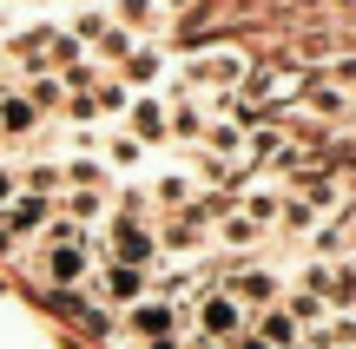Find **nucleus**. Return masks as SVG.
<instances>
[{
  "label": "nucleus",
  "mask_w": 356,
  "mask_h": 349,
  "mask_svg": "<svg viewBox=\"0 0 356 349\" xmlns=\"http://www.w3.org/2000/svg\"><path fill=\"white\" fill-rule=\"evenodd\" d=\"M13 198H20V171H7V165H0V211H7Z\"/></svg>",
  "instance_id": "nucleus-24"
},
{
  "label": "nucleus",
  "mask_w": 356,
  "mask_h": 349,
  "mask_svg": "<svg viewBox=\"0 0 356 349\" xmlns=\"http://www.w3.org/2000/svg\"><path fill=\"white\" fill-rule=\"evenodd\" d=\"M33 126H40V105L26 99V92H0V132L20 139V132H33Z\"/></svg>",
  "instance_id": "nucleus-12"
},
{
  "label": "nucleus",
  "mask_w": 356,
  "mask_h": 349,
  "mask_svg": "<svg viewBox=\"0 0 356 349\" xmlns=\"http://www.w3.org/2000/svg\"><path fill=\"white\" fill-rule=\"evenodd\" d=\"M191 323H198L204 343H231V337H244V303H231L225 290H204L191 303Z\"/></svg>",
  "instance_id": "nucleus-2"
},
{
  "label": "nucleus",
  "mask_w": 356,
  "mask_h": 349,
  "mask_svg": "<svg viewBox=\"0 0 356 349\" xmlns=\"http://www.w3.org/2000/svg\"><path fill=\"white\" fill-rule=\"evenodd\" d=\"M92 46H99L106 60H126V53H132V33H126V26H113V20H106L99 33H92Z\"/></svg>",
  "instance_id": "nucleus-20"
},
{
  "label": "nucleus",
  "mask_w": 356,
  "mask_h": 349,
  "mask_svg": "<svg viewBox=\"0 0 356 349\" xmlns=\"http://www.w3.org/2000/svg\"><path fill=\"white\" fill-rule=\"evenodd\" d=\"M165 126H172V139H204V105H191V99H178V105H165Z\"/></svg>",
  "instance_id": "nucleus-15"
},
{
  "label": "nucleus",
  "mask_w": 356,
  "mask_h": 349,
  "mask_svg": "<svg viewBox=\"0 0 356 349\" xmlns=\"http://www.w3.org/2000/svg\"><path fill=\"white\" fill-rule=\"evenodd\" d=\"M86 284H99V297H106V303H126V310H132L139 297H152V271H132V264H99Z\"/></svg>",
  "instance_id": "nucleus-5"
},
{
  "label": "nucleus",
  "mask_w": 356,
  "mask_h": 349,
  "mask_svg": "<svg viewBox=\"0 0 356 349\" xmlns=\"http://www.w3.org/2000/svg\"><path fill=\"white\" fill-rule=\"evenodd\" d=\"M106 158H113V165H139V158H145V145L132 139V132H119V139L106 145Z\"/></svg>",
  "instance_id": "nucleus-22"
},
{
  "label": "nucleus",
  "mask_w": 356,
  "mask_h": 349,
  "mask_svg": "<svg viewBox=\"0 0 356 349\" xmlns=\"http://www.w3.org/2000/svg\"><path fill=\"white\" fill-rule=\"evenodd\" d=\"M225 271V297L231 303H244V310H270V303H284V277L277 271H264V264H218Z\"/></svg>",
  "instance_id": "nucleus-1"
},
{
  "label": "nucleus",
  "mask_w": 356,
  "mask_h": 349,
  "mask_svg": "<svg viewBox=\"0 0 356 349\" xmlns=\"http://www.w3.org/2000/svg\"><path fill=\"white\" fill-rule=\"evenodd\" d=\"M113 264H132V271H159V237L145 231V224H132V218H113V250H106Z\"/></svg>",
  "instance_id": "nucleus-3"
},
{
  "label": "nucleus",
  "mask_w": 356,
  "mask_h": 349,
  "mask_svg": "<svg viewBox=\"0 0 356 349\" xmlns=\"http://www.w3.org/2000/svg\"><path fill=\"white\" fill-rule=\"evenodd\" d=\"M251 337H264L270 349H297V343H304V330H297V316L284 310V303H270V310H257V330H251Z\"/></svg>",
  "instance_id": "nucleus-10"
},
{
  "label": "nucleus",
  "mask_w": 356,
  "mask_h": 349,
  "mask_svg": "<svg viewBox=\"0 0 356 349\" xmlns=\"http://www.w3.org/2000/svg\"><path fill=\"white\" fill-rule=\"evenodd\" d=\"M257 237H264V231H257V224H251V218H244V211H238V205H231V211H225V218H218V244H225V250H251V244H257Z\"/></svg>",
  "instance_id": "nucleus-13"
},
{
  "label": "nucleus",
  "mask_w": 356,
  "mask_h": 349,
  "mask_svg": "<svg viewBox=\"0 0 356 349\" xmlns=\"http://www.w3.org/2000/svg\"><path fill=\"white\" fill-rule=\"evenodd\" d=\"M178 323H185V310L165 303V297H139L126 310V330H132V337H145V343H152V337H178Z\"/></svg>",
  "instance_id": "nucleus-6"
},
{
  "label": "nucleus",
  "mask_w": 356,
  "mask_h": 349,
  "mask_svg": "<svg viewBox=\"0 0 356 349\" xmlns=\"http://www.w3.org/2000/svg\"><path fill=\"white\" fill-rule=\"evenodd\" d=\"M159 73H165V53H126V79L132 86H152Z\"/></svg>",
  "instance_id": "nucleus-19"
},
{
  "label": "nucleus",
  "mask_w": 356,
  "mask_h": 349,
  "mask_svg": "<svg viewBox=\"0 0 356 349\" xmlns=\"http://www.w3.org/2000/svg\"><path fill=\"white\" fill-rule=\"evenodd\" d=\"M231 349H270L264 337H251V330H244V337H231Z\"/></svg>",
  "instance_id": "nucleus-25"
},
{
  "label": "nucleus",
  "mask_w": 356,
  "mask_h": 349,
  "mask_svg": "<svg viewBox=\"0 0 356 349\" xmlns=\"http://www.w3.org/2000/svg\"><path fill=\"white\" fill-rule=\"evenodd\" d=\"M343 7H356V0H343Z\"/></svg>",
  "instance_id": "nucleus-29"
},
{
  "label": "nucleus",
  "mask_w": 356,
  "mask_h": 349,
  "mask_svg": "<svg viewBox=\"0 0 356 349\" xmlns=\"http://www.w3.org/2000/svg\"><path fill=\"white\" fill-rule=\"evenodd\" d=\"M106 198H113V191H66V198H53V211L73 218V224H92V218L106 211Z\"/></svg>",
  "instance_id": "nucleus-14"
},
{
  "label": "nucleus",
  "mask_w": 356,
  "mask_h": 349,
  "mask_svg": "<svg viewBox=\"0 0 356 349\" xmlns=\"http://www.w3.org/2000/svg\"><path fill=\"white\" fill-rule=\"evenodd\" d=\"M119 20H126V33H145V26H165V7L159 0H119Z\"/></svg>",
  "instance_id": "nucleus-16"
},
{
  "label": "nucleus",
  "mask_w": 356,
  "mask_h": 349,
  "mask_svg": "<svg viewBox=\"0 0 356 349\" xmlns=\"http://www.w3.org/2000/svg\"><path fill=\"white\" fill-rule=\"evenodd\" d=\"M53 218V198H33V191H20L7 211H0V224H7V237H33L40 224Z\"/></svg>",
  "instance_id": "nucleus-9"
},
{
  "label": "nucleus",
  "mask_w": 356,
  "mask_h": 349,
  "mask_svg": "<svg viewBox=\"0 0 356 349\" xmlns=\"http://www.w3.org/2000/svg\"><path fill=\"white\" fill-rule=\"evenodd\" d=\"M92 257H99L92 244H47V264H40V271H47L53 290H73V284H86V277H92Z\"/></svg>",
  "instance_id": "nucleus-4"
},
{
  "label": "nucleus",
  "mask_w": 356,
  "mask_h": 349,
  "mask_svg": "<svg viewBox=\"0 0 356 349\" xmlns=\"http://www.w3.org/2000/svg\"><path fill=\"white\" fill-rule=\"evenodd\" d=\"M126 126H132V139H139V145H165V139H172L165 99H132V105H126Z\"/></svg>",
  "instance_id": "nucleus-8"
},
{
  "label": "nucleus",
  "mask_w": 356,
  "mask_h": 349,
  "mask_svg": "<svg viewBox=\"0 0 356 349\" xmlns=\"http://www.w3.org/2000/svg\"><path fill=\"white\" fill-rule=\"evenodd\" d=\"M20 191L53 198V191H66V178H60V165H26V171H20Z\"/></svg>",
  "instance_id": "nucleus-18"
},
{
  "label": "nucleus",
  "mask_w": 356,
  "mask_h": 349,
  "mask_svg": "<svg viewBox=\"0 0 356 349\" xmlns=\"http://www.w3.org/2000/svg\"><path fill=\"white\" fill-rule=\"evenodd\" d=\"M191 198H198L191 171H159V178H152V205H159V211H185Z\"/></svg>",
  "instance_id": "nucleus-11"
},
{
  "label": "nucleus",
  "mask_w": 356,
  "mask_h": 349,
  "mask_svg": "<svg viewBox=\"0 0 356 349\" xmlns=\"http://www.w3.org/2000/svg\"><path fill=\"white\" fill-rule=\"evenodd\" d=\"M185 349H231V343H204V337H198V343H185Z\"/></svg>",
  "instance_id": "nucleus-27"
},
{
  "label": "nucleus",
  "mask_w": 356,
  "mask_h": 349,
  "mask_svg": "<svg viewBox=\"0 0 356 349\" xmlns=\"http://www.w3.org/2000/svg\"><path fill=\"white\" fill-rule=\"evenodd\" d=\"M185 86H211V92H225V86H244V60L238 53H198V60L185 66Z\"/></svg>",
  "instance_id": "nucleus-7"
},
{
  "label": "nucleus",
  "mask_w": 356,
  "mask_h": 349,
  "mask_svg": "<svg viewBox=\"0 0 356 349\" xmlns=\"http://www.w3.org/2000/svg\"><path fill=\"white\" fill-rule=\"evenodd\" d=\"M92 105H99V112H126V86H119V79H99V86H92Z\"/></svg>",
  "instance_id": "nucleus-21"
},
{
  "label": "nucleus",
  "mask_w": 356,
  "mask_h": 349,
  "mask_svg": "<svg viewBox=\"0 0 356 349\" xmlns=\"http://www.w3.org/2000/svg\"><path fill=\"white\" fill-rule=\"evenodd\" d=\"M284 310L297 316V330H317L323 316H330V303H323V297H310V290H291V297H284Z\"/></svg>",
  "instance_id": "nucleus-17"
},
{
  "label": "nucleus",
  "mask_w": 356,
  "mask_h": 349,
  "mask_svg": "<svg viewBox=\"0 0 356 349\" xmlns=\"http://www.w3.org/2000/svg\"><path fill=\"white\" fill-rule=\"evenodd\" d=\"M165 7H191V0H165Z\"/></svg>",
  "instance_id": "nucleus-28"
},
{
  "label": "nucleus",
  "mask_w": 356,
  "mask_h": 349,
  "mask_svg": "<svg viewBox=\"0 0 356 349\" xmlns=\"http://www.w3.org/2000/svg\"><path fill=\"white\" fill-rule=\"evenodd\" d=\"M145 349H185V343H178V337H152V343H145Z\"/></svg>",
  "instance_id": "nucleus-26"
},
{
  "label": "nucleus",
  "mask_w": 356,
  "mask_h": 349,
  "mask_svg": "<svg viewBox=\"0 0 356 349\" xmlns=\"http://www.w3.org/2000/svg\"><path fill=\"white\" fill-rule=\"evenodd\" d=\"M26 99H33L40 112H47V105H60V99H66V86H60V79L47 73V79H33V92H26Z\"/></svg>",
  "instance_id": "nucleus-23"
},
{
  "label": "nucleus",
  "mask_w": 356,
  "mask_h": 349,
  "mask_svg": "<svg viewBox=\"0 0 356 349\" xmlns=\"http://www.w3.org/2000/svg\"><path fill=\"white\" fill-rule=\"evenodd\" d=\"M297 349H310V343H297Z\"/></svg>",
  "instance_id": "nucleus-30"
}]
</instances>
